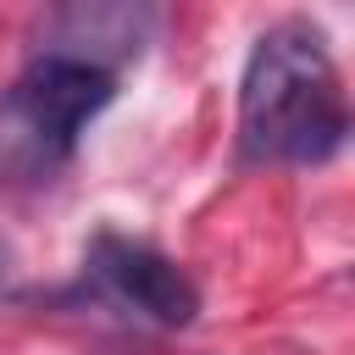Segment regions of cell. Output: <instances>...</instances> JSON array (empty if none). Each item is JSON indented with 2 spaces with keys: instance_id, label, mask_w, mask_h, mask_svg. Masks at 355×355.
<instances>
[{
  "instance_id": "obj_1",
  "label": "cell",
  "mask_w": 355,
  "mask_h": 355,
  "mask_svg": "<svg viewBox=\"0 0 355 355\" xmlns=\"http://www.w3.org/2000/svg\"><path fill=\"white\" fill-rule=\"evenodd\" d=\"M349 144V105L327 39L277 22L255 39L239 78V150L261 166H327Z\"/></svg>"
},
{
  "instance_id": "obj_2",
  "label": "cell",
  "mask_w": 355,
  "mask_h": 355,
  "mask_svg": "<svg viewBox=\"0 0 355 355\" xmlns=\"http://www.w3.org/2000/svg\"><path fill=\"white\" fill-rule=\"evenodd\" d=\"M116 100V72L33 50L28 67L0 89V178L50 183L72 155L83 128Z\"/></svg>"
},
{
  "instance_id": "obj_3",
  "label": "cell",
  "mask_w": 355,
  "mask_h": 355,
  "mask_svg": "<svg viewBox=\"0 0 355 355\" xmlns=\"http://www.w3.org/2000/svg\"><path fill=\"white\" fill-rule=\"evenodd\" d=\"M83 277L128 316L150 327H189L200 316V283L161 250L122 239V233H94L83 255Z\"/></svg>"
},
{
  "instance_id": "obj_4",
  "label": "cell",
  "mask_w": 355,
  "mask_h": 355,
  "mask_svg": "<svg viewBox=\"0 0 355 355\" xmlns=\"http://www.w3.org/2000/svg\"><path fill=\"white\" fill-rule=\"evenodd\" d=\"M155 33V11L150 6H128V0H78V6H55L39 28L44 55H72L105 72H122L128 61L144 55Z\"/></svg>"
},
{
  "instance_id": "obj_5",
  "label": "cell",
  "mask_w": 355,
  "mask_h": 355,
  "mask_svg": "<svg viewBox=\"0 0 355 355\" xmlns=\"http://www.w3.org/2000/svg\"><path fill=\"white\" fill-rule=\"evenodd\" d=\"M11 283V244H0V288Z\"/></svg>"
}]
</instances>
